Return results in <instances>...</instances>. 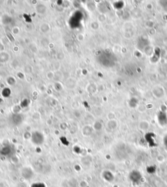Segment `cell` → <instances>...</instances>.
I'll return each mask as SVG.
<instances>
[{
    "label": "cell",
    "instance_id": "cell-1",
    "mask_svg": "<svg viewBox=\"0 0 167 187\" xmlns=\"http://www.w3.org/2000/svg\"><path fill=\"white\" fill-rule=\"evenodd\" d=\"M135 177L137 178L138 180L140 179V178L141 177V175H140L139 172H138L137 171H132V172L131 173V174H130L131 179L132 181V180L134 179V178H135Z\"/></svg>",
    "mask_w": 167,
    "mask_h": 187
},
{
    "label": "cell",
    "instance_id": "cell-2",
    "mask_svg": "<svg viewBox=\"0 0 167 187\" xmlns=\"http://www.w3.org/2000/svg\"><path fill=\"white\" fill-rule=\"evenodd\" d=\"M31 187H46V185L42 183H35L31 185Z\"/></svg>",
    "mask_w": 167,
    "mask_h": 187
}]
</instances>
